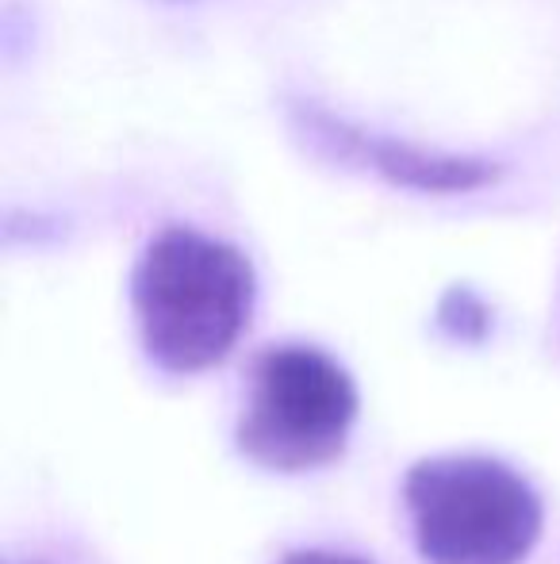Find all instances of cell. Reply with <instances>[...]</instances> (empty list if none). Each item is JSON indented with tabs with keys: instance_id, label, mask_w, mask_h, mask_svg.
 Wrapping results in <instances>:
<instances>
[{
	"instance_id": "6da1fadb",
	"label": "cell",
	"mask_w": 560,
	"mask_h": 564,
	"mask_svg": "<svg viewBox=\"0 0 560 564\" xmlns=\"http://www.w3.org/2000/svg\"><path fill=\"white\" fill-rule=\"evenodd\" d=\"M254 296L246 253L188 227L150 238L131 276L142 349L177 377L204 372L231 354L254 315Z\"/></svg>"
},
{
	"instance_id": "7a4b0ae2",
	"label": "cell",
	"mask_w": 560,
	"mask_h": 564,
	"mask_svg": "<svg viewBox=\"0 0 560 564\" xmlns=\"http://www.w3.org/2000/svg\"><path fill=\"white\" fill-rule=\"evenodd\" d=\"M426 564H523L541 538V499L492 457L419 460L404 480Z\"/></svg>"
},
{
	"instance_id": "3957f363",
	"label": "cell",
	"mask_w": 560,
	"mask_h": 564,
	"mask_svg": "<svg viewBox=\"0 0 560 564\" xmlns=\"http://www.w3.org/2000/svg\"><path fill=\"white\" fill-rule=\"evenodd\" d=\"M358 419L350 372L315 346L265 349L250 377L239 449L270 473H307L342 457Z\"/></svg>"
},
{
	"instance_id": "277c9868",
	"label": "cell",
	"mask_w": 560,
	"mask_h": 564,
	"mask_svg": "<svg viewBox=\"0 0 560 564\" xmlns=\"http://www.w3.org/2000/svg\"><path fill=\"white\" fill-rule=\"evenodd\" d=\"M299 119L311 127V134L330 147L334 154L350 158V162L373 165L388 181L407 188H422V193H469V188H484L499 177V170L476 158H446V154H422L415 147L392 139H376V134L353 131V127L338 123L334 116L315 112L311 105L299 108Z\"/></svg>"
},
{
	"instance_id": "5b68a950",
	"label": "cell",
	"mask_w": 560,
	"mask_h": 564,
	"mask_svg": "<svg viewBox=\"0 0 560 564\" xmlns=\"http://www.w3.org/2000/svg\"><path fill=\"white\" fill-rule=\"evenodd\" d=\"M438 319L449 335L461 341H480L487 335V307L472 292H449Z\"/></svg>"
},
{
	"instance_id": "8992f818",
	"label": "cell",
	"mask_w": 560,
	"mask_h": 564,
	"mask_svg": "<svg viewBox=\"0 0 560 564\" xmlns=\"http://www.w3.org/2000/svg\"><path fill=\"white\" fill-rule=\"evenodd\" d=\"M281 564H365L358 557H342V553H322V550H304V553H292Z\"/></svg>"
}]
</instances>
